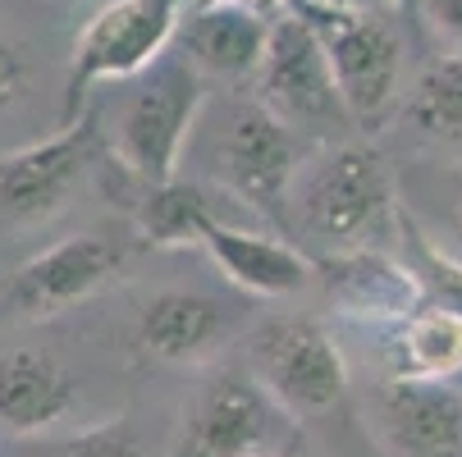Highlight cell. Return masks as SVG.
I'll use <instances>...</instances> for the list:
<instances>
[{
  "label": "cell",
  "mask_w": 462,
  "mask_h": 457,
  "mask_svg": "<svg viewBox=\"0 0 462 457\" xmlns=\"http://www.w3.org/2000/svg\"><path fill=\"white\" fill-rule=\"evenodd\" d=\"M371 421L399 457H462V388L448 379H384Z\"/></svg>",
  "instance_id": "11"
},
{
  "label": "cell",
  "mask_w": 462,
  "mask_h": 457,
  "mask_svg": "<svg viewBox=\"0 0 462 457\" xmlns=\"http://www.w3.org/2000/svg\"><path fill=\"white\" fill-rule=\"evenodd\" d=\"M46 457H143V439L124 416H115V421H97L88 430L51 439Z\"/></svg>",
  "instance_id": "21"
},
{
  "label": "cell",
  "mask_w": 462,
  "mask_h": 457,
  "mask_svg": "<svg viewBox=\"0 0 462 457\" xmlns=\"http://www.w3.org/2000/svg\"><path fill=\"white\" fill-rule=\"evenodd\" d=\"M216 5H229V0H188V10H216Z\"/></svg>",
  "instance_id": "27"
},
{
  "label": "cell",
  "mask_w": 462,
  "mask_h": 457,
  "mask_svg": "<svg viewBox=\"0 0 462 457\" xmlns=\"http://www.w3.org/2000/svg\"><path fill=\"white\" fill-rule=\"evenodd\" d=\"M97 156V119L79 114L60 133L0 156V220L42 224L64 211Z\"/></svg>",
  "instance_id": "9"
},
{
  "label": "cell",
  "mask_w": 462,
  "mask_h": 457,
  "mask_svg": "<svg viewBox=\"0 0 462 457\" xmlns=\"http://www.w3.org/2000/svg\"><path fill=\"white\" fill-rule=\"evenodd\" d=\"M417 14L439 41L453 46V55H462V0H417Z\"/></svg>",
  "instance_id": "23"
},
{
  "label": "cell",
  "mask_w": 462,
  "mask_h": 457,
  "mask_svg": "<svg viewBox=\"0 0 462 457\" xmlns=\"http://www.w3.org/2000/svg\"><path fill=\"white\" fill-rule=\"evenodd\" d=\"M229 202H238V197L225 187L170 178V183H156L143 192L138 229L152 247H188V242H202V233L211 224H238Z\"/></svg>",
  "instance_id": "17"
},
{
  "label": "cell",
  "mask_w": 462,
  "mask_h": 457,
  "mask_svg": "<svg viewBox=\"0 0 462 457\" xmlns=\"http://www.w3.org/2000/svg\"><path fill=\"white\" fill-rule=\"evenodd\" d=\"M79 375L51 352L10 348L0 352V434H51L79 407Z\"/></svg>",
  "instance_id": "12"
},
{
  "label": "cell",
  "mask_w": 462,
  "mask_h": 457,
  "mask_svg": "<svg viewBox=\"0 0 462 457\" xmlns=\"http://www.w3.org/2000/svg\"><path fill=\"white\" fill-rule=\"evenodd\" d=\"M289 443V412L252 379V370H220L183 416L174 457H280Z\"/></svg>",
  "instance_id": "8"
},
{
  "label": "cell",
  "mask_w": 462,
  "mask_h": 457,
  "mask_svg": "<svg viewBox=\"0 0 462 457\" xmlns=\"http://www.w3.org/2000/svg\"><path fill=\"white\" fill-rule=\"evenodd\" d=\"M293 10L311 23L325 46L329 74L344 96L353 123H380L403 92V41L384 14H335L316 10L307 0H293Z\"/></svg>",
  "instance_id": "5"
},
{
  "label": "cell",
  "mask_w": 462,
  "mask_h": 457,
  "mask_svg": "<svg viewBox=\"0 0 462 457\" xmlns=\"http://www.w3.org/2000/svg\"><path fill=\"white\" fill-rule=\"evenodd\" d=\"M216 169L225 192L247 202L266 220H289L293 183L302 174V147L298 133L275 119L261 101H238L225 114L220 142H216Z\"/></svg>",
  "instance_id": "7"
},
{
  "label": "cell",
  "mask_w": 462,
  "mask_h": 457,
  "mask_svg": "<svg viewBox=\"0 0 462 457\" xmlns=\"http://www.w3.org/2000/svg\"><path fill=\"white\" fill-rule=\"evenodd\" d=\"M202 247L211 251V260L225 270L229 284H238L243 293H256V297H289V293H302L311 279V260L293 242H284L266 229L211 224L202 233Z\"/></svg>",
  "instance_id": "14"
},
{
  "label": "cell",
  "mask_w": 462,
  "mask_h": 457,
  "mask_svg": "<svg viewBox=\"0 0 462 457\" xmlns=\"http://www.w3.org/2000/svg\"><path fill=\"white\" fill-rule=\"evenodd\" d=\"M197 110H202V74L179 46H170L147 74L128 78V96L119 101L110 128V151L147 187L170 183L179 178Z\"/></svg>",
  "instance_id": "2"
},
{
  "label": "cell",
  "mask_w": 462,
  "mask_h": 457,
  "mask_svg": "<svg viewBox=\"0 0 462 457\" xmlns=\"http://www.w3.org/2000/svg\"><path fill=\"white\" fill-rule=\"evenodd\" d=\"M252 101H261L275 119H284L293 133H311V138H335L339 128L353 123L335 87V74H329L325 46L298 10L271 23L261 69L252 74Z\"/></svg>",
  "instance_id": "4"
},
{
  "label": "cell",
  "mask_w": 462,
  "mask_h": 457,
  "mask_svg": "<svg viewBox=\"0 0 462 457\" xmlns=\"http://www.w3.org/2000/svg\"><path fill=\"white\" fill-rule=\"evenodd\" d=\"M316 10H335V14H389L393 0H307Z\"/></svg>",
  "instance_id": "24"
},
{
  "label": "cell",
  "mask_w": 462,
  "mask_h": 457,
  "mask_svg": "<svg viewBox=\"0 0 462 457\" xmlns=\"http://www.w3.org/2000/svg\"><path fill=\"white\" fill-rule=\"evenodd\" d=\"M271 41V19H261L243 5H216V10H188L174 46L188 55L197 74L211 78H252L261 69V55Z\"/></svg>",
  "instance_id": "15"
},
{
  "label": "cell",
  "mask_w": 462,
  "mask_h": 457,
  "mask_svg": "<svg viewBox=\"0 0 462 457\" xmlns=\"http://www.w3.org/2000/svg\"><path fill=\"white\" fill-rule=\"evenodd\" d=\"M293 211L311 238L335 251L380 247L403 220L389 165L371 142H335L307 160L293 183Z\"/></svg>",
  "instance_id": "1"
},
{
  "label": "cell",
  "mask_w": 462,
  "mask_h": 457,
  "mask_svg": "<svg viewBox=\"0 0 462 457\" xmlns=\"http://www.w3.org/2000/svg\"><path fill=\"white\" fill-rule=\"evenodd\" d=\"M453 224H457V238H462V169H457V187H453Z\"/></svg>",
  "instance_id": "26"
},
{
  "label": "cell",
  "mask_w": 462,
  "mask_h": 457,
  "mask_svg": "<svg viewBox=\"0 0 462 457\" xmlns=\"http://www.w3.org/2000/svg\"><path fill=\"white\" fill-rule=\"evenodd\" d=\"M384 379H453L462 375V315L444 306H421L389 330Z\"/></svg>",
  "instance_id": "18"
},
{
  "label": "cell",
  "mask_w": 462,
  "mask_h": 457,
  "mask_svg": "<svg viewBox=\"0 0 462 457\" xmlns=\"http://www.w3.org/2000/svg\"><path fill=\"white\" fill-rule=\"evenodd\" d=\"M188 0H106L83 23L69 59V110L97 83H128L147 74L174 46Z\"/></svg>",
  "instance_id": "6"
},
{
  "label": "cell",
  "mask_w": 462,
  "mask_h": 457,
  "mask_svg": "<svg viewBox=\"0 0 462 457\" xmlns=\"http://www.w3.org/2000/svg\"><path fill=\"white\" fill-rule=\"evenodd\" d=\"M119 266H124V247L101 233L60 238L14 270L5 302L19 315H37V320L60 315V311L88 302L97 288H106L119 275Z\"/></svg>",
  "instance_id": "10"
},
{
  "label": "cell",
  "mask_w": 462,
  "mask_h": 457,
  "mask_svg": "<svg viewBox=\"0 0 462 457\" xmlns=\"http://www.w3.org/2000/svg\"><path fill=\"white\" fill-rule=\"evenodd\" d=\"M234 5H243V10H252V14H261V19H284L289 10H293V0H234Z\"/></svg>",
  "instance_id": "25"
},
{
  "label": "cell",
  "mask_w": 462,
  "mask_h": 457,
  "mask_svg": "<svg viewBox=\"0 0 462 457\" xmlns=\"http://www.w3.org/2000/svg\"><path fill=\"white\" fill-rule=\"evenodd\" d=\"M403 119L426 138L462 142V55H439L426 64L403 101Z\"/></svg>",
  "instance_id": "19"
},
{
  "label": "cell",
  "mask_w": 462,
  "mask_h": 457,
  "mask_svg": "<svg viewBox=\"0 0 462 457\" xmlns=\"http://www.w3.org/2000/svg\"><path fill=\"white\" fill-rule=\"evenodd\" d=\"M229 334V311L207 293H156L138 311V339L152 357L174 366H197L216 357Z\"/></svg>",
  "instance_id": "16"
},
{
  "label": "cell",
  "mask_w": 462,
  "mask_h": 457,
  "mask_svg": "<svg viewBox=\"0 0 462 457\" xmlns=\"http://www.w3.org/2000/svg\"><path fill=\"white\" fill-rule=\"evenodd\" d=\"M247 370L289 416H320L344 398L348 366L339 339L311 315H271L252 330Z\"/></svg>",
  "instance_id": "3"
},
{
  "label": "cell",
  "mask_w": 462,
  "mask_h": 457,
  "mask_svg": "<svg viewBox=\"0 0 462 457\" xmlns=\"http://www.w3.org/2000/svg\"><path fill=\"white\" fill-rule=\"evenodd\" d=\"M325 284H329V297L344 306V315H357V320L399 324L426 306V288L412 275V266L384 256L380 247L335 251L325 260Z\"/></svg>",
  "instance_id": "13"
},
{
  "label": "cell",
  "mask_w": 462,
  "mask_h": 457,
  "mask_svg": "<svg viewBox=\"0 0 462 457\" xmlns=\"http://www.w3.org/2000/svg\"><path fill=\"white\" fill-rule=\"evenodd\" d=\"M28 78H32V59H28V50H23L14 37L0 32V114L23 101Z\"/></svg>",
  "instance_id": "22"
},
{
  "label": "cell",
  "mask_w": 462,
  "mask_h": 457,
  "mask_svg": "<svg viewBox=\"0 0 462 457\" xmlns=\"http://www.w3.org/2000/svg\"><path fill=\"white\" fill-rule=\"evenodd\" d=\"M399 229L408 233V266L421 279L426 297H435L430 306H444L453 315H462V251H444L430 233L417 229L412 215L399 220Z\"/></svg>",
  "instance_id": "20"
}]
</instances>
